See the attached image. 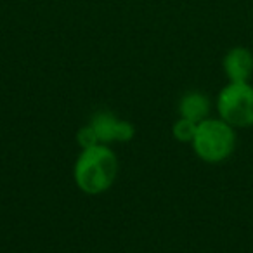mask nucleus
I'll use <instances>...</instances> for the list:
<instances>
[{"mask_svg":"<svg viewBox=\"0 0 253 253\" xmlns=\"http://www.w3.org/2000/svg\"><path fill=\"white\" fill-rule=\"evenodd\" d=\"M210 99L198 90H189L179 101V115L194 123H200L210 116Z\"/></svg>","mask_w":253,"mask_h":253,"instance_id":"423d86ee","label":"nucleus"},{"mask_svg":"<svg viewBox=\"0 0 253 253\" xmlns=\"http://www.w3.org/2000/svg\"><path fill=\"white\" fill-rule=\"evenodd\" d=\"M218 118L227 122L234 128L253 126V85L229 82L217 95Z\"/></svg>","mask_w":253,"mask_h":253,"instance_id":"7ed1b4c3","label":"nucleus"},{"mask_svg":"<svg viewBox=\"0 0 253 253\" xmlns=\"http://www.w3.org/2000/svg\"><path fill=\"white\" fill-rule=\"evenodd\" d=\"M196 126H198V123L179 116L172 125L173 139H175L177 142H182V144H191L194 139V134H196Z\"/></svg>","mask_w":253,"mask_h":253,"instance_id":"0eeeda50","label":"nucleus"},{"mask_svg":"<svg viewBox=\"0 0 253 253\" xmlns=\"http://www.w3.org/2000/svg\"><path fill=\"white\" fill-rule=\"evenodd\" d=\"M222 70L232 84H245L253 77V52L248 47H232L222 59Z\"/></svg>","mask_w":253,"mask_h":253,"instance_id":"39448f33","label":"nucleus"},{"mask_svg":"<svg viewBox=\"0 0 253 253\" xmlns=\"http://www.w3.org/2000/svg\"><path fill=\"white\" fill-rule=\"evenodd\" d=\"M88 125L92 126L95 137L101 144L113 142H130L135 137V125L125 118H118L115 113L97 111L92 115Z\"/></svg>","mask_w":253,"mask_h":253,"instance_id":"20e7f679","label":"nucleus"},{"mask_svg":"<svg viewBox=\"0 0 253 253\" xmlns=\"http://www.w3.org/2000/svg\"><path fill=\"white\" fill-rule=\"evenodd\" d=\"M75 139H77V144H78V148H80V149L90 148V146H95V144H101V142L97 141V137H95L94 130H92V126L88 125V123L78 128Z\"/></svg>","mask_w":253,"mask_h":253,"instance_id":"6e6552de","label":"nucleus"},{"mask_svg":"<svg viewBox=\"0 0 253 253\" xmlns=\"http://www.w3.org/2000/svg\"><path fill=\"white\" fill-rule=\"evenodd\" d=\"M236 130L222 118H210L198 123L196 134L191 142L193 151L201 162L217 165L231 158L236 149Z\"/></svg>","mask_w":253,"mask_h":253,"instance_id":"f03ea898","label":"nucleus"},{"mask_svg":"<svg viewBox=\"0 0 253 253\" xmlns=\"http://www.w3.org/2000/svg\"><path fill=\"white\" fill-rule=\"evenodd\" d=\"M118 156L108 144L80 149L73 165V180L82 193L97 196L109 191L118 177Z\"/></svg>","mask_w":253,"mask_h":253,"instance_id":"f257e3e1","label":"nucleus"}]
</instances>
